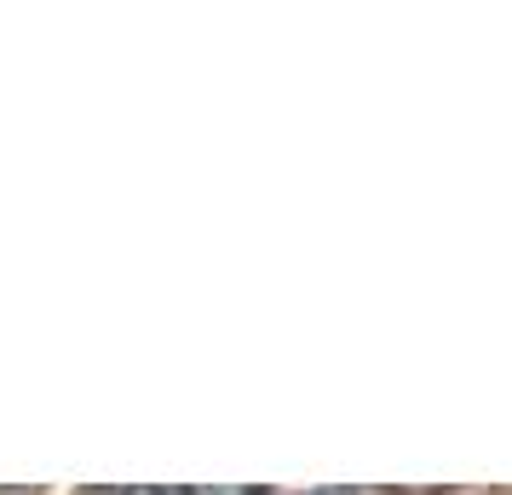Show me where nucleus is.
Masks as SVG:
<instances>
[{
  "label": "nucleus",
  "mask_w": 512,
  "mask_h": 495,
  "mask_svg": "<svg viewBox=\"0 0 512 495\" xmlns=\"http://www.w3.org/2000/svg\"><path fill=\"white\" fill-rule=\"evenodd\" d=\"M121 495H179V490H121Z\"/></svg>",
  "instance_id": "1"
}]
</instances>
